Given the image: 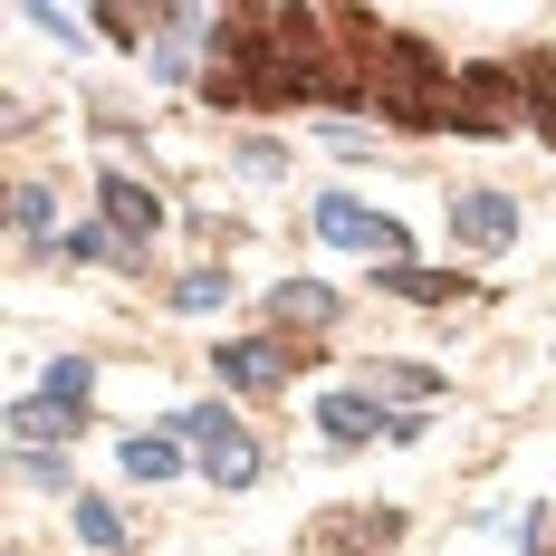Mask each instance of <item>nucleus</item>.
<instances>
[{"instance_id": "nucleus-1", "label": "nucleus", "mask_w": 556, "mask_h": 556, "mask_svg": "<svg viewBox=\"0 0 556 556\" xmlns=\"http://www.w3.org/2000/svg\"><path fill=\"white\" fill-rule=\"evenodd\" d=\"M365 97H375L384 125H422V135H442V125H460V67H442L422 39H393V29H384Z\"/></svg>"}, {"instance_id": "nucleus-2", "label": "nucleus", "mask_w": 556, "mask_h": 556, "mask_svg": "<svg viewBox=\"0 0 556 556\" xmlns=\"http://www.w3.org/2000/svg\"><path fill=\"white\" fill-rule=\"evenodd\" d=\"M173 432H182V442H202V480H212V490H250V480H260V442L230 422L222 403H182V413H173Z\"/></svg>"}, {"instance_id": "nucleus-3", "label": "nucleus", "mask_w": 556, "mask_h": 556, "mask_svg": "<svg viewBox=\"0 0 556 556\" xmlns=\"http://www.w3.org/2000/svg\"><path fill=\"white\" fill-rule=\"evenodd\" d=\"M317 432H327V442H413L422 413H393L384 393H327V403H317Z\"/></svg>"}, {"instance_id": "nucleus-4", "label": "nucleus", "mask_w": 556, "mask_h": 556, "mask_svg": "<svg viewBox=\"0 0 556 556\" xmlns=\"http://www.w3.org/2000/svg\"><path fill=\"white\" fill-rule=\"evenodd\" d=\"M317 230H327L336 250H365V260L403 269V222H384V212H375V202H355V192H327V202H317Z\"/></svg>"}, {"instance_id": "nucleus-5", "label": "nucleus", "mask_w": 556, "mask_h": 556, "mask_svg": "<svg viewBox=\"0 0 556 556\" xmlns=\"http://www.w3.org/2000/svg\"><path fill=\"white\" fill-rule=\"evenodd\" d=\"M212 375H222L230 393H278L298 365H288V345H278V336H230L222 355H212Z\"/></svg>"}, {"instance_id": "nucleus-6", "label": "nucleus", "mask_w": 556, "mask_h": 556, "mask_svg": "<svg viewBox=\"0 0 556 556\" xmlns=\"http://www.w3.org/2000/svg\"><path fill=\"white\" fill-rule=\"evenodd\" d=\"M97 202H106V230H115V250H144L154 230H164V202L135 182V173H106L97 182Z\"/></svg>"}, {"instance_id": "nucleus-7", "label": "nucleus", "mask_w": 556, "mask_h": 556, "mask_svg": "<svg viewBox=\"0 0 556 556\" xmlns=\"http://www.w3.org/2000/svg\"><path fill=\"white\" fill-rule=\"evenodd\" d=\"M451 240H460V250H508V240H518V202H508V192H460V202H451Z\"/></svg>"}, {"instance_id": "nucleus-8", "label": "nucleus", "mask_w": 556, "mask_h": 556, "mask_svg": "<svg viewBox=\"0 0 556 556\" xmlns=\"http://www.w3.org/2000/svg\"><path fill=\"white\" fill-rule=\"evenodd\" d=\"M202 39H222V20H212V10H164V49H154V77H164V87H182V77H192V67H202Z\"/></svg>"}, {"instance_id": "nucleus-9", "label": "nucleus", "mask_w": 556, "mask_h": 556, "mask_svg": "<svg viewBox=\"0 0 556 556\" xmlns=\"http://www.w3.org/2000/svg\"><path fill=\"white\" fill-rule=\"evenodd\" d=\"M375 288H384V298H413V307H460V298H480L460 269H413V260H403V269H375Z\"/></svg>"}, {"instance_id": "nucleus-10", "label": "nucleus", "mask_w": 556, "mask_h": 556, "mask_svg": "<svg viewBox=\"0 0 556 556\" xmlns=\"http://www.w3.org/2000/svg\"><path fill=\"white\" fill-rule=\"evenodd\" d=\"M269 317H278V327H336V288H327V278H278Z\"/></svg>"}, {"instance_id": "nucleus-11", "label": "nucleus", "mask_w": 556, "mask_h": 556, "mask_svg": "<svg viewBox=\"0 0 556 556\" xmlns=\"http://www.w3.org/2000/svg\"><path fill=\"white\" fill-rule=\"evenodd\" d=\"M87 393H97V365H87V355H58L49 384H39V403H49L58 422H87Z\"/></svg>"}, {"instance_id": "nucleus-12", "label": "nucleus", "mask_w": 556, "mask_h": 556, "mask_svg": "<svg viewBox=\"0 0 556 556\" xmlns=\"http://www.w3.org/2000/svg\"><path fill=\"white\" fill-rule=\"evenodd\" d=\"M115 460H125V480H173V470H182L173 432H125V451H115Z\"/></svg>"}, {"instance_id": "nucleus-13", "label": "nucleus", "mask_w": 556, "mask_h": 556, "mask_svg": "<svg viewBox=\"0 0 556 556\" xmlns=\"http://www.w3.org/2000/svg\"><path fill=\"white\" fill-rule=\"evenodd\" d=\"M67 518H77V538H87L97 556H125V518H115L106 500H87V490H77V500H67Z\"/></svg>"}, {"instance_id": "nucleus-14", "label": "nucleus", "mask_w": 556, "mask_h": 556, "mask_svg": "<svg viewBox=\"0 0 556 556\" xmlns=\"http://www.w3.org/2000/svg\"><path fill=\"white\" fill-rule=\"evenodd\" d=\"M49 182H20V192H10V222H20V240H49Z\"/></svg>"}, {"instance_id": "nucleus-15", "label": "nucleus", "mask_w": 556, "mask_h": 556, "mask_svg": "<svg viewBox=\"0 0 556 556\" xmlns=\"http://www.w3.org/2000/svg\"><path fill=\"white\" fill-rule=\"evenodd\" d=\"M375 393H413V403H432L442 375H432V365H375Z\"/></svg>"}, {"instance_id": "nucleus-16", "label": "nucleus", "mask_w": 556, "mask_h": 556, "mask_svg": "<svg viewBox=\"0 0 556 556\" xmlns=\"http://www.w3.org/2000/svg\"><path fill=\"white\" fill-rule=\"evenodd\" d=\"M222 298H230V278H212V269H192L182 288H173V307H182V317H212Z\"/></svg>"}, {"instance_id": "nucleus-17", "label": "nucleus", "mask_w": 556, "mask_h": 556, "mask_svg": "<svg viewBox=\"0 0 556 556\" xmlns=\"http://www.w3.org/2000/svg\"><path fill=\"white\" fill-rule=\"evenodd\" d=\"M29 20H39V29H49V39H67V49H77V39H87V20H77V10H29Z\"/></svg>"}]
</instances>
